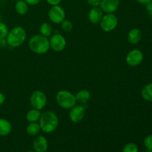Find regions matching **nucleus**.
Wrapping results in <instances>:
<instances>
[{
	"instance_id": "f257e3e1",
	"label": "nucleus",
	"mask_w": 152,
	"mask_h": 152,
	"mask_svg": "<svg viewBox=\"0 0 152 152\" xmlns=\"http://www.w3.org/2000/svg\"><path fill=\"white\" fill-rule=\"evenodd\" d=\"M39 123L41 131L46 134L52 133L55 132L59 126V117L53 111H46L41 114Z\"/></svg>"
},
{
	"instance_id": "c756f323",
	"label": "nucleus",
	"mask_w": 152,
	"mask_h": 152,
	"mask_svg": "<svg viewBox=\"0 0 152 152\" xmlns=\"http://www.w3.org/2000/svg\"><path fill=\"white\" fill-rule=\"evenodd\" d=\"M7 43L6 39H2L0 38V49L1 48H4L7 47Z\"/></svg>"
},
{
	"instance_id": "a211bd4d",
	"label": "nucleus",
	"mask_w": 152,
	"mask_h": 152,
	"mask_svg": "<svg viewBox=\"0 0 152 152\" xmlns=\"http://www.w3.org/2000/svg\"><path fill=\"white\" fill-rule=\"evenodd\" d=\"M26 133L30 136H37L41 132L39 123H29V124L26 126Z\"/></svg>"
},
{
	"instance_id": "a878e982",
	"label": "nucleus",
	"mask_w": 152,
	"mask_h": 152,
	"mask_svg": "<svg viewBox=\"0 0 152 152\" xmlns=\"http://www.w3.org/2000/svg\"><path fill=\"white\" fill-rule=\"evenodd\" d=\"M88 4L91 7H99L101 3V0H87Z\"/></svg>"
},
{
	"instance_id": "f8f14e48",
	"label": "nucleus",
	"mask_w": 152,
	"mask_h": 152,
	"mask_svg": "<svg viewBox=\"0 0 152 152\" xmlns=\"http://www.w3.org/2000/svg\"><path fill=\"white\" fill-rule=\"evenodd\" d=\"M33 148L35 152H47L48 142L42 135H37L33 142Z\"/></svg>"
},
{
	"instance_id": "9b49d317",
	"label": "nucleus",
	"mask_w": 152,
	"mask_h": 152,
	"mask_svg": "<svg viewBox=\"0 0 152 152\" xmlns=\"http://www.w3.org/2000/svg\"><path fill=\"white\" fill-rule=\"evenodd\" d=\"M120 0H101L99 7L103 13H114L120 6Z\"/></svg>"
},
{
	"instance_id": "ddd939ff",
	"label": "nucleus",
	"mask_w": 152,
	"mask_h": 152,
	"mask_svg": "<svg viewBox=\"0 0 152 152\" xmlns=\"http://www.w3.org/2000/svg\"><path fill=\"white\" fill-rule=\"evenodd\" d=\"M103 16V12L99 7H91L88 14V19L89 22L93 25H97L100 22Z\"/></svg>"
},
{
	"instance_id": "20e7f679",
	"label": "nucleus",
	"mask_w": 152,
	"mask_h": 152,
	"mask_svg": "<svg viewBox=\"0 0 152 152\" xmlns=\"http://www.w3.org/2000/svg\"><path fill=\"white\" fill-rule=\"evenodd\" d=\"M56 102L59 107L65 110H70L77 103L75 95L67 90H61L56 93Z\"/></svg>"
},
{
	"instance_id": "f3484780",
	"label": "nucleus",
	"mask_w": 152,
	"mask_h": 152,
	"mask_svg": "<svg viewBox=\"0 0 152 152\" xmlns=\"http://www.w3.org/2000/svg\"><path fill=\"white\" fill-rule=\"evenodd\" d=\"M29 10V5L25 2V0H17L15 4V10L21 16L26 14Z\"/></svg>"
},
{
	"instance_id": "412c9836",
	"label": "nucleus",
	"mask_w": 152,
	"mask_h": 152,
	"mask_svg": "<svg viewBox=\"0 0 152 152\" xmlns=\"http://www.w3.org/2000/svg\"><path fill=\"white\" fill-rule=\"evenodd\" d=\"M53 27L48 22H43L39 27L40 34L45 37H49L53 34Z\"/></svg>"
},
{
	"instance_id": "5701e85b",
	"label": "nucleus",
	"mask_w": 152,
	"mask_h": 152,
	"mask_svg": "<svg viewBox=\"0 0 152 152\" xmlns=\"http://www.w3.org/2000/svg\"><path fill=\"white\" fill-rule=\"evenodd\" d=\"M139 149H138L137 145L133 142H129V143L126 144L123 148L122 152H138Z\"/></svg>"
},
{
	"instance_id": "6e6552de",
	"label": "nucleus",
	"mask_w": 152,
	"mask_h": 152,
	"mask_svg": "<svg viewBox=\"0 0 152 152\" xmlns=\"http://www.w3.org/2000/svg\"><path fill=\"white\" fill-rule=\"evenodd\" d=\"M49 43H50V48L55 52L62 51L65 48L67 45L65 37L59 33H55L50 36Z\"/></svg>"
},
{
	"instance_id": "1a4fd4ad",
	"label": "nucleus",
	"mask_w": 152,
	"mask_h": 152,
	"mask_svg": "<svg viewBox=\"0 0 152 152\" xmlns=\"http://www.w3.org/2000/svg\"><path fill=\"white\" fill-rule=\"evenodd\" d=\"M86 104L84 105H76L70 109L69 117L70 120L74 123H79L83 120L86 114V110L87 108Z\"/></svg>"
},
{
	"instance_id": "4468645a",
	"label": "nucleus",
	"mask_w": 152,
	"mask_h": 152,
	"mask_svg": "<svg viewBox=\"0 0 152 152\" xmlns=\"http://www.w3.org/2000/svg\"><path fill=\"white\" fill-rule=\"evenodd\" d=\"M127 38L130 44L137 45L140 42L142 38V33L139 28H134L129 31Z\"/></svg>"
},
{
	"instance_id": "bb28decb",
	"label": "nucleus",
	"mask_w": 152,
	"mask_h": 152,
	"mask_svg": "<svg viewBox=\"0 0 152 152\" xmlns=\"http://www.w3.org/2000/svg\"><path fill=\"white\" fill-rule=\"evenodd\" d=\"M145 10L148 16L152 18V1L145 4Z\"/></svg>"
},
{
	"instance_id": "7ed1b4c3",
	"label": "nucleus",
	"mask_w": 152,
	"mask_h": 152,
	"mask_svg": "<svg viewBox=\"0 0 152 152\" xmlns=\"http://www.w3.org/2000/svg\"><path fill=\"white\" fill-rule=\"evenodd\" d=\"M27 38L26 31L21 26H16L9 31L6 37L7 45L10 48H18L22 45Z\"/></svg>"
},
{
	"instance_id": "72a5a7b5",
	"label": "nucleus",
	"mask_w": 152,
	"mask_h": 152,
	"mask_svg": "<svg viewBox=\"0 0 152 152\" xmlns=\"http://www.w3.org/2000/svg\"><path fill=\"white\" fill-rule=\"evenodd\" d=\"M27 152H35L34 151H27Z\"/></svg>"
},
{
	"instance_id": "2f4dec72",
	"label": "nucleus",
	"mask_w": 152,
	"mask_h": 152,
	"mask_svg": "<svg viewBox=\"0 0 152 152\" xmlns=\"http://www.w3.org/2000/svg\"><path fill=\"white\" fill-rule=\"evenodd\" d=\"M136 1H137L138 3H140V4H148V3L152 1V0H136Z\"/></svg>"
},
{
	"instance_id": "423d86ee",
	"label": "nucleus",
	"mask_w": 152,
	"mask_h": 152,
	"mask_svg": "<svg viewBox=\"0 0 152 152\" xmlns=\"http://www.w3.org/2000/svg\"><path fill=\"white\" fill-rule=\"evenodd\" d=\"M99 24L102 31L105 32H111L117 27L118 18L114 13H105Z\"/></svg>"
},
{
	"instance_id": "aec40b11",
	"label": "nucleus",
	"mask_w": 152,
	"mask_h": 152,
	"mask_svg": "<svg viewBox=\"0 0 152 152\" xmlns=\"http://www.w3.org/2000/svg\"><path fill=\"white\" fill-rule=\"evenodd\" d=\"M141 96L144 100L152 102V83L146 85L141 91Z\"/></svg>"
},
{
	"instance_id": "f704fd0d",
	"label": "nucleus",
	"mask_w": 152,
	"mask_h": 152,
	"mask_svg": "<svg viewBox=\"0 0 152 152\" xmlns=\"http://www.w3.org/2000/svg\"><path fill=\"white\" fill-rule=\"evenodd\" d=\"M1 16H0V22H1Z\"/></svg>"
},
{
	"instance_id": "7c9ffc66",
	"label": "nucleus",
	"mask_w": 152,
	"mask_h": 152,
	"mask_svg": "<svg viewBox=\"0 0 152 152\" xmlns=\"http://www.w3.org/2000/svg\"><path fill=\"white\" fill-rule=\"evenodd\" d=\"M5 99H6V97H5V96H4V94L1 93V92H0V106H1V105H2L4 103V102H5Z\"/></svg>"
},
{
	"instance_id": "c85d7f7f",
	"label": "nucleus",
	"mask_w": 152,
	"mask_h": 152,
	"mask_svg": "<svg viewBox=\"0 0 152 152\" xmlns=\"http://www.w3.org/2000/svg\"><path fill=\"white\" fill-rule=\"evenodd\" d=\"M62 0H46L48 4H50V6L59 5V4L62 2Z\"/></svg>"
},
{
	"instance_id": "cd10ccee",
	"label": "nucleus",
	"mask_w": 152,
	"mask_h": 152,
	"mask_svg": "<svg viewBox=\"0 0 152 152\" xmlns=\"http://www.w3.org/2000/svg\"><path fill=\"white\" fill-rule=\"evenodd\" d=\"M25 2L28 4V5H31V6H34V5H37V4H39L40 1L42 0H25Z\"/></svg>"
},
{
	"instance_id": "dca6fc26",
	"label": "nucleus",
	"mask_w": 152,
	"mask_h": 152,
	"mask_svg": "<svg viewBox=\"0 0 152 152\" xmlns=\"http://www.w3.org/2000/svg\"><path fill=\"white\" fill-rule=\"evenodd\" d=\"M76 100L81 105L87 104L91 99V93L88 90H80L76 94Z\"/></svg>"
},
{
	"instance_id": "2eb2a0df",
	"label": "nucleus",
	"mask_w": 152,
	"mask_h": 152,
	"mask_svg": "<svg viewBox=\"0 0 152 152\" xmlns=\"http://www.w3.org/2000/svg\"><path fill=\"white\" fill-rule=\"evenodd\" d=\"M12 125L10 121L4 118H0V136L6 137L10 134Z\"/></svg>"
},
{
	"instance_id": "b1692460",
	"label": "nucleus",
	"mask_w": 152,
	"mask_h": 152,
	"mask_svg": "<svg viewBox=\"0 0 152 152\" xmlns=\"http://www.w3.org/2000/svg\"><path fill=\"white\" fill-rule=\"evenodd\" d=\"M9 29L7 25L2 22H0V38L6 39L8 34Z\"/></svg>"
},
{
	"instance_id": "9d476101",
	"label": "nucleus",
	"mask_w": 152,
	"mask_h": 152,
	"mask_svg": "<svg viewBox=\"0 0 152 152\" xmlns=\"http://www.w3.org/2000/svg\"><path fill=\"white\" fill-rule=\"evenodd\" d=\"M144 55L139 49H133L127 53L126 62L129 66L137 67L140 65L143 61Z\"/></svg>"
},
{
	"instance_id": "393cba45",
	"label": "nucleus",
	"mask_w": 152,
	"mask_h": 152,
	"mask_svg": "<svg viewBox=\"0 0 152 152\" xmlns=\"http://www.w3.org/2000/svg\"><path fill=\"white\" fill-rule=\"evenodd\" d=\"M144 146L146 149H149L152 151V134L148 135L144 140Z\"/></svg>"
},
{
	"instance_id": "0eeeda50",
	"label": "nucleus",
	"mask_w": 152,
	"mask_h": 152,
	"mask_svg": "<svg viewBox=\"0 0 152 152\" xmlns=\"http://www.w3.org/2000/svg\"><path fill=\"white\" fill-rule=\"evenodd\" d=\"M48 16L49 20L53 24H60L61 22L65 19V11L63 7H61L60 5H53L51 6L48 10Z\"/></svg>"
},
{
	"instance_id": "6ab92c4d",
	"label": "nucleus",
	"mask_w": 152,
	"mask_h": 152,
	"mask_svg": "<svg viewBox=\"0 0 152 152\" xmlns=\"http://www.w3.org/2000/svg\"><path fill=\"white\" fill-rule=\"evenodd\" d=\"M41 111L32 108L26 114V120L28 123H36L38 122L41 116Z\"/></svg>"
},
{
	"instance_id": "473e14b6",
	"label": "nucleus",
	"mask_w": 152,
	"mask_h": 152,
	"mask_svg": "<svg viewBox=\"0 0 152 152\" xmlns=\"http://www.w3.org/2000/svg\"><path fill=\"white\" fill-rule=\"evenodd\" d=\"M145 152H152V151H151V150H149V149H146Z\"/></svg>"
},
{
	"instance_id": "39448f33",
	"label": "nucleus",
	"mask_w": 152,
	"mask_h": 152,
	"mask_svg": "<svg viewBox=\"0 0 152 152\" xmlns=\"http://www.w3.org/2000/svg\"><path fill=\"white\" fill-rule=\"evenodd\" d=\"M47 102V96L42 91H34L30 96V103L34 109L42 111L45 108Z\"/></svg>"
},
{
	"instance_id": "f03ea898",
	"label": "nucleus",
	"mask_w": 152,
	"mask_h": 152,
	"mask_svg": "<svg viewBox=\"0 0 152 152\" xmlns=\"http://www.w3.org/2000/svg\"><path fill=\"white\" fill-rule=\"evenodd\" d=\"M28 46L33 53L38 55L45 54L50 48L48 37L41 34L33 36L28 41Z\"/></svg>"
},
{
	"instance_id": "4be33fe9",
	"label": "nucleus",
	"mask_w": 152,
	"mask_h": 152,
	"mask_svg": "<svg viewBox=\"0 0 152 152\" xmlns=\"http://www.w3.org/2000/svg\"><path fill=\"white\" fill-rule=\"evenodd\" d=\"M60 25L62 31L66 33L71 32L73 31V28H74L73 23L70 20H68V19H65V20L62 21Z\"/></svg>"
}]
</instances>
